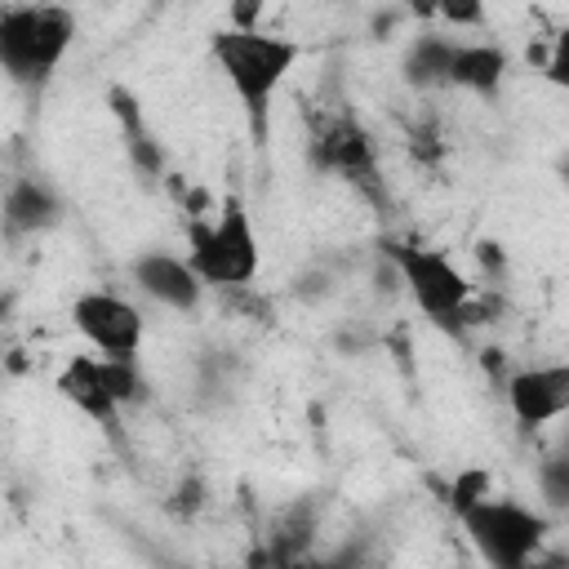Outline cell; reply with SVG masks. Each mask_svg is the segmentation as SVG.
<instances>
[{
  "label": "cell",
  "mask_w": 569,
  "mask_h": 569,
  "mask_svg": "<svg viewBox=\"0 0 569 569\" xmlns=\"http://www.w3.org/2000/svg\"><path fill=\"white\" fill-rule=\"evenodd\" d=\"M53 387H58V396L67 400V405H76L84 418H93L102 431H116L120 427V396H116V387H111V369H107V356L98 351V356H71L62 369H58V378H53Z\"/></svg>",
  "instance_id": "cell-8"
},
{
  "label": "cell",
  "mask_w": 569,
  "mask_h": 569,
  "mask_svg": "<svg viewBox=\"0 0 569 569\" xmlns=\"http://www.w3.org/2000/svg\"><path fill=\"white\" fill-rule=\"evenodd\" d=\"M187 258H191V267L200 271V280L209 289L253 284V276L262 267V249H258L253 218H249V209L236 191L222 196L218 213H209V218L196 213L187 222Z\"/></svg>",
  "instance_id": "cell-2"
},
{
  "label": "cell",
  "mask_w": 569,
  "mask_h": 569,
  "mask_svg": "<svg viewBox=\"0 0 569 569\" xmlns=\"http://www.w3.org/2000/svg\"><path fill=\"white\" fill-rule=\"evenodd\" d=\"M320 156H325V164L338 169L347 182H373V173H378V169H373V147H369V138H365V129L351 124V120H342V124H333V129L325 133Z\"/></svg>",
  "instance_id": "cell-12"
},
{
  "label": "cell",
  "mask_w": 569,
  "mask_h": 569,
  "mask_svg": "<svg viewBox=\"0 0 569 569\" xmlns=\"http://www.w3.org/2000/svg\"><path fill=\"white\" fill-rule=\"evenodd\" d=\"M71 325L102 356H138L142 333H147L142 311L129 298L111 293V289H84V293H76Z\"/></svg>",
  "instance_id": "cell-6"
},
{
  "label": "cell",
  "mask_w": 569,
  "mask_h": 569,
  "mask_svg": "<svg viewBox=\"0 0 569 569\" xmlns=\"http://www.w3.org/2000/svg\"><path fill=\"white\" fill-rule=\"evenodd\" d=\"M502 76H507V53L498 44H458L453 49L449 84L480 93V98H493L502 89Z\"/></svg>",
  "instance_id": "cell-11"
},
{
  "label": "cell",
  "mask_w": 569,
  "mask_h": 569,
  "mask_svg": "<svg viewBox=\"0 0 569 569\" xmlns=\"http://www.w3.org/2000/svg\"><path fill=\"white\" fill-rule=\"evenodd\" d=\"M62 218V200L44 178H18L4 191V231L9 236H27V231H44Z\"/></svg>",
  "instance_id": "cell-10"
},
{
  "label": "cell",
  "mask_w": 569,
  "mask_h": 569,
  "mask_svg": "<svg viewBox=\"0 0 569 569\" xmlns=\"http://www.w3.org/2000/svg\"><path fill=\"white\" fill-rule=\"evenodd\" d=\"M462 520V533L471 538V547L498 565V569H525L542 538L551 533V516L547 511H533L516 498H498V493H485L480 502H471L467 511H458Z\"/></svg>",
  "instance_id": "cell-4"
},
{
  "label": "cell",
  "mask_w": 569,
  "mask_h": 569,
  "mask_svg": "<svg viewBox=\"0 0 569 569\" xmlns=\"http://www.w3.org/2000/svg\"><path fill=\"white\" fill-rule=\"evenodd\" d=\"M387 262L400 276V284L409 289V298L418 302L422 316H431L436 325H453L467 316L471 307V280L453 267V258L445 249L418 244V240H387Z\"/></svg>",
  "instance_id": "cell-5"
},
{
  "label": "cell",
  "mask_w": 569,
  "mask_h": 569,
  "mask_svg": "<svg viewBox=\"0 0 569 569\" xmlns=\"http://www.w3.org/2000/svg\"><path fill=\"white\" fill-rule=\"evenodd\" d=\"M76 40V18L62 4H9L0 13V62L13 84L40 89Z\"/></svg>",
  "instance_id": "cell-3"
},
{
  "label": "cell",
  "mask_w": 569,
  "mask_h": 569,
  "mask_svg": "<svg viewBox=\"0 0 569 569\" xmlns=\"http://www.w3.org/2000/svg\"><path fill=\"white\" fill-rule=\"evenodd\" d=\"M449 27H485V0H436Z\"/></svg>",
  "instance_id": "cell-17"
},
{
  "label": "cell",
  "mask_w": 569,
  "mask_h": 569,
  "mask_svg": "<svg viewBox=\"0 0 569 569\" xmlns=\"http://www.w3.org/2000/svg\"><path fill=\"white\" fill-rule=\"evenodd\" d=\"M209 58L222 71V80L231 84V93L240 98V107L253 116V129L262 133L267 107H271L276 89L284 84V76L298 67L302 49L289 36H271L258 27H222L209 40Z\"/></svg>",
  "instance_id": "cell-1"
},
{
  "label": "cell",
  "mask_w": 569,
  "mask_h": 569,
  "mask_svg": "<svg viewBox=\"0 0 569 569\" xmlns=\"http://www.w3.org/2000/svg\"><path fill=\"white\" fill-rule=\"evenodd\" d=\"M133 284L156 298L160 307H173V311H196L200 298H204V280L200 271L191 267V258H178V253H164V249H147L133 258Z\"/></svg>",
  "instance_id": "cell-9"
},
{
  "label": "cell",
  "mask_w": 569,
  "mask_h": 569,
  "mask_svg": "<svg viewBox=\"0 0 569 569\" xmlns=\"http://www.w3.org/2000/svg\"><path fill=\"white\" fill-rule=\"evenodd\" d=\"M560 178H565V187H569V160H565V164H560Z\"/></svg>",
  "instance_id": "cell-20"
},
{
  "label": "cell",
  "mask_w": 569,
  "mask_h": 569,
  "mask_svg": "<svg viewBox=\"0 0 569 569\" xmlns=\"http://www.w3.org/2000/svg\"><path fill=\"white\" fill-rule=\"evenodd\" d=\"M453 49H458V40H445V36H431V31H422L409 49H405V58H400V76H405V84H413V89H436V84H449V62H453Z\"/></svg>",
  "instance_id": "cell-13"
},
{
  "label": "cell",
  "mask_w": 569,
  "mask_h": 569,
  "mask_svg": "<svg viewBox=\"0 0 569 569\" xmlns=\"http://www.w3.org/2000/svg\"><path fill=\"white\" fill-rule=\"evenodd\" d=\"M485 493H493V489H489V471H462V476L453 480V489H449V507H453V516L467 511L471 502H480Z\"/></svg>",
  "instance_id": "cell-15"
},
{
  "label": "cell",
  "mask_w": 569,
  "mask_h": 569,
  "mask_svg": "<svg viewBox=\"0 0 569 569\" xmlns=\"http://www.w3.org/2000/svg\"><path fill=\"white\" fill-rule=\"evenodd\" d=\"M409 13L413 18H440V4L436 0H409Z\"/></svg>",
  "instance_id": "cell-19"
},
{
  "label": "cell",
  "mask_w": 569,
  "mask_h": 569,
  "mask_svg": "<svg viewBox=\"0 0 569 569\" xmlns=\"http://www.w3.org/2000/svg\"><path fill=\"white\" fill-rule=\"evenodd\" d=\"M262 0H231V27H258Z\"/></svg>",
  "instance_id": "cell-18"
},
{
  "label": "cell",
  "mask_w": 569,
  "mask_h": 569,
  "mask_svg": "<svg viewBox=\"0 0 569 569\" xmlns=\"http://www.w3.org/2000/svg\"><path fill=\"white\" fill-rule=\"evenodd\" d=\"M507 409L520 427H542L569 413V360L560 365H529L507 378Z\"/></svg>",
  "instance_id": "cell-7"
},
{
  "label": "cell",
  "mask_w": 569,
  "mask_h": 569,
  "mask_svg": "<svg viewBox=\"0 0 569 569\" xmlns=\"http://www.w3.org/2000/svg\"><path fill=\"white\" fill-rule=\"evenodd\" d=\"M556 89H565L569 93V27H560L556 31V40H551V53H547V71H542Z\"/></svg>",
  "instance_id": "cell-16"
},
{
  "label": "cell",
  "mask_w": 569,
  "mask_h": 569,
  "mask_svg": "<svg viewBox=\"0 0 569 569\" xmlns=\"http://www.w3.org/2000/svg\"><path fill=\"white\" fill-rule=\"evenodd\" d=\"M538 493L551 511H569V449L538 462Z\"/></svg>",
  "instance_id": "cell-14"
}]
</instances>
